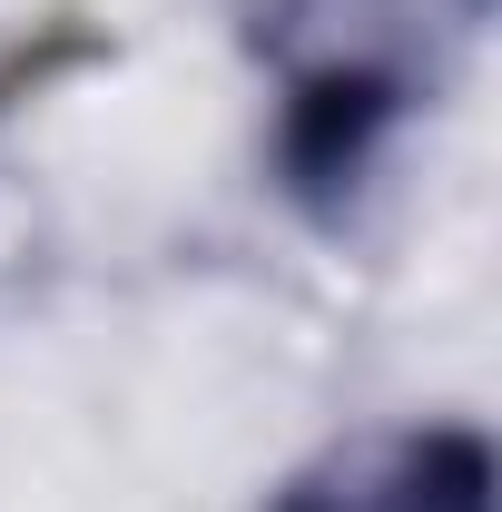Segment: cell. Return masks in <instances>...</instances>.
Wrapping results in <instances>:
<instances>
[{
	"instance_id": "cell-1",
	"label": "cell",
	"mask_w": 502,
	"mask_h": 512,
	"mask_svg": "<svg viewBox=\"0 0 502 512\" xmlns=\"http://www.w3.org/2000/svg\"><path fill=\"white\" fill-rule=\"evenodd\" d=\"M247 50L276 69V178L306 217H345L384 138L414 119L424 60L404 0H237Z\"/></svg>"
},
{
	"instance_id": "cell-2",
	"label": "cell",
	"mask_w": 502,
	"mask_h": 512,
	"mask_svg": "<svg viewBox=\"0 0 502 512\" xmlns=\"http://www.w3.org/2000/svg\"><path fill=\"white\" fill-rule=\"evenodd\" d=\"M266 512H493L483 424H384L306 463Z\"/></svg>"
}]
</instances>
